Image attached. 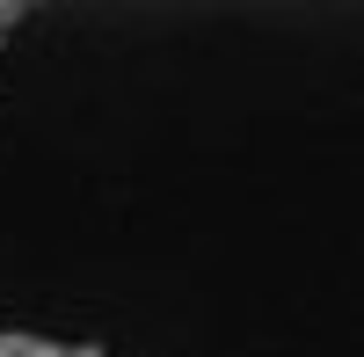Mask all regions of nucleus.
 Segmentation results:
<instances>
[{
  "instance_id": "1",
  "label": "nucleus",
  "mask_w": 364,
  "mask_h": 357,
  "mask_svg": "<svg viewBox=\"0 0 364 357\" xmlns=\"http://www.w3.org/2000/svg\"><path fill=\"white\" fill-rule=\"evenodd\" d=\"M0 357H95V350H73V343H44V336H8V329H0Z\"/></svg>"
},
{
  "instance_id": "2",
  "label": "nucleus",
  "mask_w": 364,
  "mask_h": 357,
  "mask_svg": "<svg viewBox=\"0 0 364 357\" xmlns=\"http://www.w3.org/2000/svg\"><path fill=\"white\" fill-rule=\"evenodd\" d=\"M15 22H22V15H15V8H0V44H8V29H15Z\"/></svg>"
}]
</instances>
